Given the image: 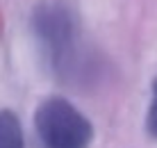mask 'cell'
Listing matches in <instances>:
<instances>
[{"instance_id":"4","label":"cell","mask_w":157,"mask_h":148,"mask_svg":"<svg viewBox=\"0 0 157 148\" xmlns=\"http://www.w3.org/2000/svg\"><path fill=\"white\" fill-rule=\"evenodd\" d=\"M153 96H150V105H148V114H146V130L148 134L157 139V78L153 80Z\"/></svg>"},{"instance_id":"3","label":"cell","mask_w":157,"mask_h":148,"mask_svg":"<svg viewBox=\"0 0 157 148\" xmlns=\"http://www.w3.org/2000/svg\"><path fill=\"white\" fill-rule=\"evenodd\" d=\"M0 148H25L23 128L12 109H0Z\"/></svg>"},{"instance_id":"2","label":"cell","mask_w":157,"mask_h":148,"mask_svg":"<svg viewBox=\"0 0 157 148\" xmlns=\"http://www.w3.org/2000/svg\"><path fill=\"white\" fill-rule=\"evenodd\" d=\"M32 23H34L36 37L41 39V43L50 55L52 64L62 68L71 57L68 53L73 50V39H75L73 16L62 5H43L34 12Z\"/></svg>"},{"instance_id":"1","label":"cell","mask_w":157,"mask_h":148,"mask_svg":"<svg viewBox=\"0 0 157 148\" xmlns=\"http://www.w3.org/2000/svg\"><path fill=\"white\" fill-rule=\"evenodd\" d=\"M34 128L43 148H89L94 125L73 103L50 96L36 107Z\"/></svg>"}]
</instances>
